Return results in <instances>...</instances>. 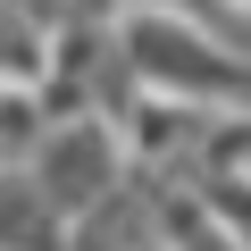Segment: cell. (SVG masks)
<instances>
[{"instance_id": "1", "label": "cell", "mask_w": 251, "mask_h": 251, "mask_svg": "<svg viewBox=\"0 0 251 251\" xmlns=\"http://www.w3.org/2000/svg\"><path fill=\"white\" fill-rule=\"evenodd\" d=\"M25 176H34L42 201L75 226L92 201H109L126 176H134L126 126H117V117H50V126H42V143L25 151Z\"/></svg>"}, {"instance_id": "2", "label": "cell", "mask_w": 251, "mask_h": 251, "mask_svg": "<svg viewBox=\"0 0 251 251\" xmlns=\"http://www.w3.org/2000/svg\"><path fill=\"white\" fill-rule=\"evenodd\" d=\"M0 251H67V218L25 168H0Z\"/></svg>"}]
</instances>
